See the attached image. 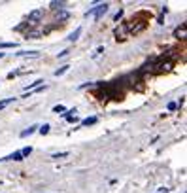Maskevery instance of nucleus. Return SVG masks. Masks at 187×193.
I'll use <instances>...</instances> for the list:
<instances>
[{
    "label": "nucleus",
    "mask_w": 187,
    "mask_h": 193,
    "mask_svg": "<svg viewBox=\"0 0 187 193\" xmlns=\"http://www.w3.org/2000/svg\"><path fill=\"white\" fill-rule=\"evenodd\" d=\"M108 8H110V4H108V2H100L97 6H93V8H89V11L85 13V17H93L95 21H98V19H102L106 15Z\"/></svg>",
    "instance_id": "nucleus-1"
},
{
    "label": "nucleus",
    "mask_w": 187,
    "mask_h": 193,
    "mask_svg": "<svg viewBox=\"0 0 187 193\" xmlns=\"http://www.w3.org/2000/svg\"><path fill=\"white\" fill-rule=\"evenodd\" d=\"M174 61L172 59H164L163 57V61H159V63H155L153 64V68H155V74H163V72H168V70H172L174 68Z\"/></svg>",
    "instance_id": "nucleus-2"
},
{
    "label": "nucleus",
    "mask_w": 187,
    "mask_h": 193,
    "mask_svg": "<svg viewBox=\"0 0 187 193\" xmlns=\"http://www.w3.org/2000/svg\"><path fill=\"white\" fill-rule=\"evenodd\" d=\"M113 36H116V40L119 42H123V40H127V36H128V31H127V21L125 23H121V27H117L116 31H113Z\"/></svg>",
    "instance_id": "nucleus-3"
},
{
    "label": "nucleus",
    "mask_w": 187,
    "mask_h": 193,
    "mask_svg": "<svg viewBox=\"0 0 187 193\" xmlns=\"http://www.w3.org/2000/svg\"><path fill=\"white\" fill-rule=\"evenodd\" d=\"M42 17H44V10H32L30 13H28V21L27 23L28 25H32V23H38V21H42Z\"/></svg>",
    "instance_id": "nucleus-4"
},
{
    "label": "nucleus",
    "mask_w": 187,
    "mask_h": 193,
    "mask_svg": "<svg viewBox=\"0 0 187 193\" xmlns=\"http://www.w3.org/2000/svg\"><path fill=\"white\" fill-rule=\"evenodd\" d=\"M187 36V25L185 23H182V25H179V27H176L174 28V38H185Z\"/></svg>",
    "instance_id": "nucleus-5"
},
{
    "label": "nucleus",
    "mask_w": 187,
    "mask_h": 193,
    "mask_svg": "<svg viewBox=\"0 0 187 193\" xmlns=\"http://www.w3.org/2000/svg\"><path fill=\"white\" fill-rule=\"evenodd\" d=\"M0 161H23V155H21V152H13V153H10V155L2 157Z\"/></svg>",
    "instance_id": "nucleus-6"
},
{
    "label": "nucleus",
    "mask_w": 187,
    "mask_h": 193,
    "mask_svg": "<svg viewBox=\"0 0 187 193\" xmlns=\"http://www.w3.org/2000/svg\"><path fill=\"white\" fill-rule=\"evenodd\" d=\"M57 21H59V23H64V21H68L70 19V13L66 11V10H57Z\"/></svg>",
    "instance_id": "nucleus-7"
},
{
    "label": "nucleus",
    "mask_w": 187,
    "mask_h": 193,
    "mask_svg": "<svg viewBox=\"0 0 187 193\" xmlns=\"http://www.w3.org/2000/svg\"><path fill=\"white\" fill-rule=\"evenodd\" d=\"M36 131H38V125H30L28 129H25V131L21 133V138H27V137H30V134H32V133H36Z\"/></svg>",
    "instance_id": "nucleus-8"
},
{
    "label": "nucleus",
    "mask_w": 187,
    "mask_h": 193,
    "mask_svg": "<svg viewBox=\"0 0 187 193\" xmlns=\"http://www.w3.org/2000/svg\"><path fill=\"white\" fill-rule=\"evenodd\" d=\"M95 123H97V117L91 116V117H85V119L81 121V127H89V125H95Z\"/></svg>",
    "instance_id": "nucleus-9"
},
{
    "label": "nucleus",
    "mask_w": 187,
    "mask_h": 193,
    "mask_svg": "<svg viewBox=\"0 0 187 193\" xmlns=\"http://www.w3.org/2000/svg\"><path fill=\"white\" fill-rule=\"evenodd\" d=\"M80 34H81V27H78L76 31H74V32H72L70 36H68V40H70V42H76L78 38H80Z\"/></svg>",
    "instance_id": "nucleus-10"
},
{
    "label": "nucleus",
    "mask_w": 187,
    "mask_h": 193,
    "mask_svg": "<svg viewBox=\"0 0 187 193\" xmlns=\"http://www.w3.org/2000/svg\"><path fill=\"white\" fill-rule=\"evenodd\" d=\"M17 57H38L40 53L38 51H19V53H15Z\"/></svg>",
    "instance_id": "nucleus-11"
},
{
    "label": "nucleus",
    "mask_w": 187,
    "mask_h": 193,
    "mask_svg": "<svg viewBox=\"0 0 187 193\" xmlns=\"http://www.w3.org/2000/svg\"><path fill=\"white\" fill-rule=\"evenodd\" d=\"M11 47H17L15 42H0V49H11Z\"/></svg>",
    "instance_id": "nucleus-12"
},
{
    "label": "nucleus",
    "mask_w": 187,
    "mask_h": 193,
    "mask_svg": "<svg viewBox=\"0 0 187 193\" xmlns=\"http://www.w3.org/2000/svg\"><path fill=\"white\" fill-rule=\"evenodd\" d=\"M49 129H51V127H49V123H44L42 127H38V133L42 134V137H44V134H47V133H49Z\"/></svg>",
    "instance_id": "nucleus-13"
},
{
    "label": "nucleus",
    "mask_w": 187,
    "mask_h": 193,
    "mask_svg": "<svg viewBox=\"0 0 187 193\" xmlns=\"http://www.w3.org/2000/svg\"><path fill=\"white\" fill-rule=\"evenodd\" d=\"M38 36H42V31H30L25 34V38H38Z\"/></svg>",
    "instance_id": "nucleus-14"
},
{
    "label": "nucleus",
    "mask_w": 187,
    "mask_h": 193,
    "mask_svg": "<svg viewBox=\"0 0 187 193\" xmlns=\"http://www.w3.org/2000/svg\"><path fill=\"white\" fill-rule=\"evenodd\" d=\"M30 153H32V146H27V148L21 150V155H23V159H25V157H28Z\"/></svg>",
    "instance_id": "nucleus-15"
},
{
    "label": "nucleus",
    "mask_w": 187,
    "mask_h": 193,
    "mask_svg": "<svg viewBox=\"0 0 187 193\" xmlns=\"http://www.w3.org/2000/svg\"><path fill=\"white\" fill-rule=\"evenodd\" d=\"M13 101H15V98H13V97H10V98H4V101H2V102H0V110H4V108H6V106H8L10 102H13Z\"/></svg>",
    "instance_id": "nucleus-16"
},
{
    "label": "nucleus",
    "mask_w": 187,
    "mask_h": 193,
    "mask_svg": "<svg viewBox=\"0 0 187 193\" xmlns=\"http://www.w3.org/2000/svg\"><path fill=\"white\" fill-rule=\"evenodd\" d=\"M53 112H55V114H64V112H66V108H64L62 104H57V106H53Z\"/></svg>",
    "instance_id": "nucleus-17"
},
{
    "label": "nucleus",
    "mask_w": 187,
    "mask_h": 193,
    "mask_svg": "<svg viewBox=\"0 0 187 193\" xmlns=\"http://www.w3.org/2000/svg\"><path fill=\"white\" fill-rule=\"evenodd\" d=\"M68 68H70V66H68V64H66V66H61L59 70H55V76H57V78H59V76H62V74H64V72H66V70H68Z\"/></svg>",
    "instance_id": "nucleus-18"
},
{
    "label": "nucleus",
    "mask_w": 187,
    "mask_h": 193,
    "mask_svg": "<svg viewBox=\"0 0 187 193\" xmlns=\"http://www.w3.org/2000/svg\"><path fill=\"white\" fill-rule=\"evenodd\" d=\"M53 10H64V2H51Z\"/></svg>",
    "instance_id": "nucleus-19"
},
{
    "label": "nucleus",
    "mask_w": 187,
    "mask_h": 193,
    "mask_svg": "<svg viewBox=\"0 0 187 193\" xmlns=\"http://www.w3.org/2000/svg\"><path fill=\"white\" fill-rule=\"evenodd\" d=\"M70 152H61V153H53V159H62V157H68Z\"/></svg>",
    "instance_id": "nucleus-20"
},
{
    "label": "nucleus",
    "mask_w": 187,
    "mask_h": 193,
    "mask_svg": "<svg viewBox=\"0 0 187 193\" xmlns=\"http://www.w3.org/2000/svg\"><path fill=\"white\" fill-rule=\"evenodd\" d=\"M121 17H123V10H119V11L116 13V15H113V21H119Z\"/></svg>",
    "instance_id": "nucleus-21"
},
{
    "label": "nucleus",
    "mask_w": 187,
    "mask_h": 193,
    "mask_svg": "<svg viewBox=\"0 0 187 193\" xmlns=\"http://www.w3.org/2000/svg\"><path fill=\"white\" fill-rule=\"evenodd\" d=\"M166 108H168L170 112H174V110L178 108V104H176V102H168V106H166Z\"/></svg>",
    "instance_id": "nucleus-22"
},
{
    "label": "nucleus",
    "mask_w": 187,
    "mask_h": 193,
    "mask_svg": "<svg viewBox=\"0 0 187 193\" xmlns=\"http://www.w3.org/2000/svg\"><path fill=\"white\" fill-rule=\"evenodd\" d=\"M68 53H70V49H64V51H61V53H59V59H62V57H66Z\"/></svg>",
    "instance_id": "nucleus-23"
},
{
    "label": "nucleus",
    "mask_w": 187,
    "mask_h": 193,
    "mask_svg": "<svg viewBox=\"0 0 187 193\" xmlns=\"http://www.w3.org/2000/svg\"><path fill=\"white\" fill-rule=\"evenodd\" d=\"M25 27H28V23H23V25H19V27H15V31H23Z\"/></svg>",
    "instance_id": "nucleus-24"
},
{
    "label": "nucleus",
    "mask_w": 187,
    "mask_h": 193,
    "mask_svg": "<svg viewBox=\"0 0 187 193\" xmlns=\"http://www.w3.org/2000/svg\"><path fill=\"white\" fill-rule=\"evenodd\" d=\"M66 121H68V123H74V121H76V116H68Z\"/></svg>",
    "instance_id": "nucleus-25"
},
{
    "label": "nucleus",
    "mask_w": 187,
    "mask_h": 193,
    "mask_svg": "<svg viewBox=\"0 0 187 193\" xmlns=\"http://www.w3.org/2000/svg\"><path fill=\"white\" fill-rule=\"evenodd\" d=\"M2 57H4V53H0V59H2Z\"/></svg>",
    "instance_id": "nucleus-26"
}]
</instances>
